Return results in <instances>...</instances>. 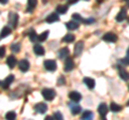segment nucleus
<instances>
[{"label":"nucleus","instance_id":"obj_2","mask_svg":"<svg viewBox=\"0 0 129 120\" xmlns=\"http://www.w3.org/2000/svg\"><path fill=\"white\" fill-rule=\"evenodd\" d=\"M8 23H9V25L13 28H16L17 27V24H18V15L16 13H13V12H10L9 13V21H8Z\"/></svg>","mask_w":129,"mask_h":120},{"label":"nucleus","instance_id":"obj_38","mask_svg":"<svg viewBox=\"0 0 129 120\" xmlns=\"http://www.w3.org/2000/svg\"><path fill=\"white\" fill-rule=\"evenodd\" d=\"M0 1H1V3H2V5H7L9 0H0Z\"/></svg>","mask_w":129,"mask_h":120},{"label":"nucleus","instance_id":"obj_29","mask_svg":"<svg viewBox=\"0 0 129 120\" xmlns=\"http://www.w3.org/2000/svg\"><path fill=\"white\" fill-rule=\"evenodd\" d=\"M11 49L12 51H14V53H18L19 49H21V45H19V43H14L11 45Z\"/></svg>","mask_w":129,"mask_h":120},{"label":"nucleus","instance_id":"obj_3","mask_svg":"<svg viewBox=\"0 0 129 120\" xmlns=\"http://www.w3.org/2000/svg\"><path fill=\"white\" fill-rule=\"evenodd\" d=\"M44 68H45V70L50 71V72H54L56 69H57V63H56L55 60L47 59L44 61Z\"/></svg>","mask_w":129,"mask_h":120},{"label":"nucleus","instance_id":"obj_46","mask_svg":"<svg viewBox=\"0 0 129 120\" xmlns=\"http://www.w3.org/2000/svg\"><path fill=\"white\" fill-rule=\"evenodd\" d=\"M85 1H88V0H85Z\"/></svg>","mask_w":129,"mask_h":120},{"label":"nucleus","instance_id":"obj_39","mask_svg":"<svg viewBox=\"0 0 129 120\" xmlns=\"http://www.w3.org/2000/svg\"><path fill=\"white\" fill-rule=\"evenodd\" d=\"M53 118H54V116H47V117H46L45 119H46V120H52Z\"/></svg>","mask_w":129,"mask_h":120},{"label":"nucleus","instance_id":"obj_18","mask_svg":"<svg viewBox=\"0 0 129 120\" xmlns=\"http://www.w3.org/2000/svg\"><path fill=\"white\" fill-rule=\"evenodd\" d=\"M34 51L37 56H43L44 54H45V50H44L43 46H41L40 44H36V45L34 46Z\"/></svg>","mask_w":129,"mask_h":120},{"label":"nucleus","instance_id":"obj_33","mask_svg":"<svg viewBox=\"0 0 129 120\" xmlns=\"http://www.w3.org/2000/svg\"><path fill=\"white\" fill-rule=\"evenodd\" d=\"M54 118L55 119H58V120H61L62 119V115L59 113V111H56V113H54Z\"/></svg>","mask_w":129,"mask_h":120},{"label":"nucleus","instance_id":"obj_17","mask_svg":"<svg viewBox=\"0 0 129 120\" xmlns=\"http://www.w3.org/2000/svg\"><path fill=\"white\" fill-rule=\"evenodd\" d=\"M45 21L47 22V23H50V24H53V23H56V22H58L59 21V16H58V13H52V14H50L48 16L46 17V19Z\"/></svg>","mask_w":129,"mask_h":120},{"label":"nucleus","instance_id":"obj_25","mask_svg":"<svg viewBox=\"0 0 129 120\" xmlns=\"http://www.w3.org/2000/svg\"><path fill=\"white\" fill-rule=\"evenodd\" d=\"M29 39L31 42H37L39 41V35H37V33H36V31L34 29H31L29 31Z\"/></svg>","mask_w":129,"mask_h":120},{"label":"nucleus","instance_id":"obj_30","mask_svg":"<svg viewBox=\"0 0 129 120\" xmlns=\"http://www.w3.org/2000/svg\"><path fill=\"white\" fill-rule=\"evenodd\" d=\"M16 118V114L14 111H8L6 114V119L8 120H11V119H15Z\"/></svg>","mask_w":129,"mask_h":120},{"label":"nucleus","instance_id":"obj_12","mask_svg":"<svg viewBox=\"0 0 129 120\" xmlns=\"http://www.w3.org/2000/svg\"><path fill=\"white\" fill-rule=\"evenodd\" d=\"M18 66H19V70L22 72H27L30 68V65H29V62H28L27 59H22Z\"/></svg>","mask_w":129,"mask_h":120},{"label":"nucleus","instance_id":"obj_45","mask_svg":"<svg viewBox=\"0 0 129 120\" xmlns=\"http://www.w3.org/2000/svg\"><path fill=\"white\" fill-rule=\"evenodd\" d=\"M128 89H129V85H128Z\"/></svg>","mask_w":129,"mask_h":120},{"label":"nucleus","instance_id":"obj_8","mask_svg":"<svg viewBox=\"0 0 129 120\" xmlns=\"http://www.w3.org/2000/svg\"><path fill=\"white\" fill-rule=\"evenodd\" d=\"M83 49H84V42L83 41H79L78 43L75 44V47H74V56L75 57H79V56L82 54Z\"/></svg>","mask_w":129,"mask_h":120},{"label":"nucleus","instance_id":"obj_21","mask_svg":"<svg viewBox=\"0 0 129 120\" xmlns=\"http://www.w3.org/2000/svg\"><path fill=\"white\" fill-rule=\"evenodd\" d=\"M38 0H28V12H32L35 10V8L37 7Z\"/></svg>","mask_w":129,"mask_h":120},{"label":"nucleus","instance_id":"obj_40","mask_svg":"<svg viewBox=\"0 0 129 120\" xmlns=\"http://www.w3.org/2000/svg\"><path fill=\"white\" fill-rule=\"evenodd\" d=\"M126 2H127V7L129 8V0H127V1H126Z\"/></svg>","mask_w":129,"mask_h":120},{"label":"nucleus","instance_id":"obj_16","mask_svg":"<svg viewBox=\"0 0 129 120\" xmlns=\"http://www.w3.org/2000/svg\"><path fill=\"white\" fill-rule=\"evenodd\" d=\"M16 63H17V60H16V58L14 57L13 55H11V56L8 57V59H7V65H8V67H9L10 69H13V68L16 66Z\"/></svg>","mask_w":129,"mask_h":120},{"label":"nucleus","instance_id":"obj_11","mask_svg":"<svg viewBox=\"0 0 129 120\" xmlns=\"http://www.w3.org/2000/svg\"><path fill=\"white\" fill-rule=\"evenodd\" d=\"M66 27H67V29H69V30H76V29H79L80 24H79V22L72 19V21L66 23Z\"/></svg>","mask_w":129,"mask_h":120},{"label":"nucleus","instance_id":"obj_9","mask_svg":"<svg viewBox=\"0 0 129 120\" xmlns=\"http://www.w3.org/2000/svg\"><path fill=\"white\" fill-rule=\"evenodd\" d=\"M34 108H35V110L37 111V113L44 114L47 110V105L45 103H38V104H36V105H35Z\"/></svg>","mask_w":129,"mask_h":120},{"label":"nucleus","instance_id":"obj_44","mask_svg":"<svg viewBox=\"0 0 129 120\" xmlns=\"http://www.w3.org/2000/svg\"><path fill=\"white\" fill-rule=\"evenodd\" d=\"M127 104H128V105H129V101H128V103H127Z\"/></svg>","mask_w":129,"mask_h":120},{"label":"nucleus","instance_id":"obj_4","mask_svg":"<svg viewBox=\"0 0 129 120\" xmlns=\"http://www.w3.org/2000/svg\"><path fill=\"white\" fill-rule=\"evenodd\" d=\"M117 35H116L115 33H113V32H108L106 33L102 37V40L104 42H108V43H115L116 41H117Z\"/></svg>","mask_w":129,"mask_h":120},{"label":"nucleus","instance_id":"obj_36","mask_svg":"<svg viewBox=\"0 0 129 120\" xmlns=\"http://www.w3.org/2000/svg\"><path fill=\"white\" fill-rule=\"evenodd\" d=\"M5 54H6V47L2 46L1 47V55H0V57L3 58V57H5Z\"/></svg>","mask_w":129,"mask_h":120},{"label":"nucleus","instance_id":"obj_22","mask_svg":"<svg viewBox=\"0 0 129 120\" xmlns=\"http://www.w3.org/2000/svg\"><path fill=\"white\" fill-rule=\"evenodd\" d=\"M75 40V37L73 34H71V33H68L66 34L64 37L62 38V42H66V43H72Z\"/></svg>","mask_w":129,"mask_h":120},{"label":"nucleus","instance_id":"obj_19","mask_svg":"<svg viewBox=\"0 0 129 120\" xmlns=\"http://www.w3.org/2000/svg\"><path fill=\"white\" fill-rule=\"evenodd\" d=\"M84 84L87 86V88L88 89H94L95 88V85H96V83H95V81L92 78H90V77H85L84 78Z\"/></svg>","mask_w":129,"mask_h":120},{"label":"nucleus","instance_id":"obj_41","mask_svg":"<svg viewBox=\"0 0 129 120\" xmlns=\"http://www.w3.org/2000/svg\"><path fill=\"white\" fill-rule=\"evenodd\" d=\"M127 55H129V47H128V49H127Z\"/></svg>","mask_w":129,"mask_h":120},{"label":"nucleus","instance_id":"obj_7","mask_svg":"<svg viewBox=\"0 0 129 120\" xmlns=\"http://www.w3.org/2000/svg\"><path fill=\"white\" fill-rule=\"evenodd\" d=\"M98 113L99 115L101 116L102 119H106V116L108 114V105L104 103H101L100 105L98 106Z\"/></svg>","mask_w":129,"mask_h":120},{"label":"nucleus","instance_id":"obj_43","mask_svg":"<svg viewBox=\"0 0 129 120\" xmlns=\"http://www.w3.org/2000/svg\"><path fill=\"white\" fill-rule=\"evenodd\" d=\"M128 23H129V17H128Z\"/></svg>","mask_w":129,"mask_h":120},{"label":"nucleus","instance_id":"obj_31","mask_svg":"<svg viewBox=\"0 0 129 120\" xmlns=\"http://www.w3.org/2000/svg\"><path fill=\"white\" fill-rule=\"evenodd\" d=\"M72 19H74V21H76V22H83V18L81 17V15L80 14H78V13H74V14H72Z\"/></svg>","mask_w":129,"mask_h":120},{"label":"nucleus","instance_id":"obj_15","mask_svg":"<svg viewBox=\"0 0 129 120\" xmlns=\"http://www.w3.org/2000/svg\"><path fill=\"white\" fill-rule=\"evenodd\" d=\"M76 102L74 103H70L69 104V106H70V108H71V114L72 115H78L81 113V110H82V108H81V106L78 105V104H75Z\"/></svg>","mask_w":129,"mask_h":120},{"label":"nucleus","instance_id":"obj_26","mask_svg":"<svg viewBox=\"0 0 129 120\" xmlns=\"http://www.w3.org/2000/svg\"><path fill=\"white\" fill-rule=\"evenodd\" d=\"M67 11H68L67 6H58L56 8V12H57L58 14H64V13H67Z\"/></svg>","mask_w":129,"mask_h":120},{"label":"nucleus","instance_id":"obj_14","mask_svg":"<svg viewBox=\"0 0 129 120\" xmlns=\"http://www.w3.org/2000/svg\"><path fill=\"white\" fill-rule=\"evenodd\" d=\"M69 98H70L71 101L78 103L79 101H81V99H82V95H81V93H79L78 91H71V92L69 93Z\"/></svg>","mask_w":129,"mask_h":120},{"label":"nucleus","instance_id":"obj_37","mask_svg":"<svg viewBox=\"0 0 129 120\" xmlns=\"http://www.w3.org/2000/svg\"><path fill=\"white\" fill-rule=\"evenodd\" d=\"M79 0H68V5H74V3H76Z\"/></svg>","mask_w":129,"mask_h":120},{"label":"nucleus","instance_id":"obj_28","mask_svg":"<svg viewBox=\"0 0 129 120\" xmlns=\"http://www.w3.org/2000/svg\"><path fill=\"white\" fill-rule=\"evenodd\" d=\"M48 33H50V31H48V30H47V31H44L43 33H41V34L39 35V41H40V42H44V41H45V40L47 39Z\"/></svg>","mask_w":129,"mask_h":120},{"label":"nucleus","instance_id":"obj_5","mask_svg":"<svg viewBox=\"0 0 129 120\" xmlns=\"http://www.w3.org/2000/svg\"><path fill=\"white\" fill-rule=\"evenodd\" d=\"M74 67H75V63L73 61V59L70 58V57H68L66 59V61H64V68H63V70L66 71V72H70L74 69Z\"/></svg>","mask_w":129,"mask_h":120},{"label":"nucleus","instance_id":"obj_20","mask_svg":"<svg viewBox=\"0 0 129 120\" xmlns=\"http://www.w3.org/2000/svg\"><path fill=\"white\" fill-rule=\"evenodd\" d=\"M69 54H70V51H69V49H68L67 47L61 48V49L58 51V56H59L60 59H67L68 56H69Z\"/></svg>","mask_w":129,"mask_h":120},{"label":"nucleus","instance_id":"obj_10","mask_svg":"<svg viewBox=\"0 0 129 120\" xmlns=\"http://www.w3.org/2000/svg\"><path fill=\"white\" fill-rule=\"evenodd\" d=\"M126 17H127V10L125 9V7L124 8H122L120 9V11L118 12V14L116 15V22H123V21H125L126 19Z\"/></svg>","mask_w":129,"mask_h":120},{"label":"nucleus","instance_id":"obj_32","mask_svg":"<svg viewBox=\"0 0 129 120\" xmlns=\"http://www.w3.org/2000/svg\"><path fill=\"white\" fill-rule=\"evenodd\" d=\"M120 62H122L123 65H125V66H129V55L127 56V57L123 58L122 60H120Z\"/></svg>","mask_w":129,"mask_h":120},{"label":"nucleus","instance_id":"obj_35","mask_svg":"<svg viewBox=\"0 0 129 120\" xmlns=\"http://www.w3.org/2000/svg\"><path fill=\"white\" fill-rule=\"evenodd\" d=\"M95 22V19L94 18H87V19H83V22L84 24H86V25H88V24H91V23H94Z\"/></svg>","mask_w":129,"mask_h":120},{"label":"nucleus","instance_id":"obj_42","mask_svg":"<svg viewBox=\"0 0 129 120\" xmlns=\"http://www.w3.org/2000/svg\"><path fill=\"white\" fill-rule=\"evenodd\" d=\"M123 1H127V0H123Z\"/></svg>","mask_w":129,"mask_h":120},{"label":"nucleus","instance_id":"obj_1","mask_svg":"<svg viewBox=\"0 0 129 120\" xmlns=\"http://www.w3.org/2000/svg\"><path fill=\"white\" fill-rule=\"evenodd\" d=\"M41 93H42L43 98L45 99L46 101H52V100H54L55 95H56L55 90L52 89V88H44Z\"/></svg>","mask_w":129,"mask_h":120},{"label":"nucleus","instance_id":"obj_23","mask_svg":"<svg viewBox=\"0 0 129 120\" xmlns=\"http://www.w3.org/2000/svg\"><path fill=\"white\" fill-rule=\"evenodd\" d=\"M94 117V114L91 113L90 110H84L82 114V119L83 120H89Z\"/></svg>","mask_w":129,"mask_h":120},{"label":"nucleus","instance_id":"obj_13","mask_svg":"<svg viewBox=\"0 0 129 120\" xmlns=\"http://www.w3.org/2000/svg\"><path fill=\"white\" fill-rule=\"evenodd\" d=\"M13 81H14V76H13V75H9V76H8L5 81L1 83L2 88H3V89H8V88L10 87L11 84L13 83Z\"/></svg>","mask_w":129,"mask_h":120},{"label":"nucleus","instance_id":"obj_27","mask_svg":"<svg viewBox=\"0 0 129 120\" xmlns=\"http://www.w3.org/2000/svg\"><path fill=\"white\" fill-rule=\"evenodd\" d=\"M10 33H11V28H9V27H5V28L2 29V31H1V39L7 38Z\"/></svg>","mask_w":129,"mask_h":120},{"label":"nucleus","instance_id":"obj_6","mask_svg":"<svg viewBox=\"0 0 129 120\" xmlns=\"http://www.w3.org/2000/svg\"><path fill=\"white\" fill-rule=\"evenodd\" d=\"M116 69L118 70V74H119V76H120V78H122L123 81H125V82L129 81V73L124 69L123 67L117 66V67H116Z\"/></svg>","mask_w":129,"mask_h":120},{"label":"nucleus","instance_id":"obj_24","mask_svg":"<svg viewBox=\"0 0 129 120\" xmlns=\"http://www.w3.org/2000/svg\"><path fill=\"white\" fill-rule=\"evenodd\" d=\"M110 109L112 111H114V113H118V111L122 110V106L118 105V104H116L115 102H112L111 105H110Z\"/></svg>","mask_w":129,"mask_h":120},{"label":"nucleus","instance_id":"obj_34","mask_svg":"<svg viewBox=\"0 0 129 120\" xmlns=\"http://www.w3.org/2000/svg\"><path fill=\"white\" fill-rule=\"evenodd\" d=\"M64 84H66V79H64L63 76H60L59 79H58V85L59 86H62V85H64Z\"/></svg>","mask_w":129,"mask_h":120}]
</instances>
